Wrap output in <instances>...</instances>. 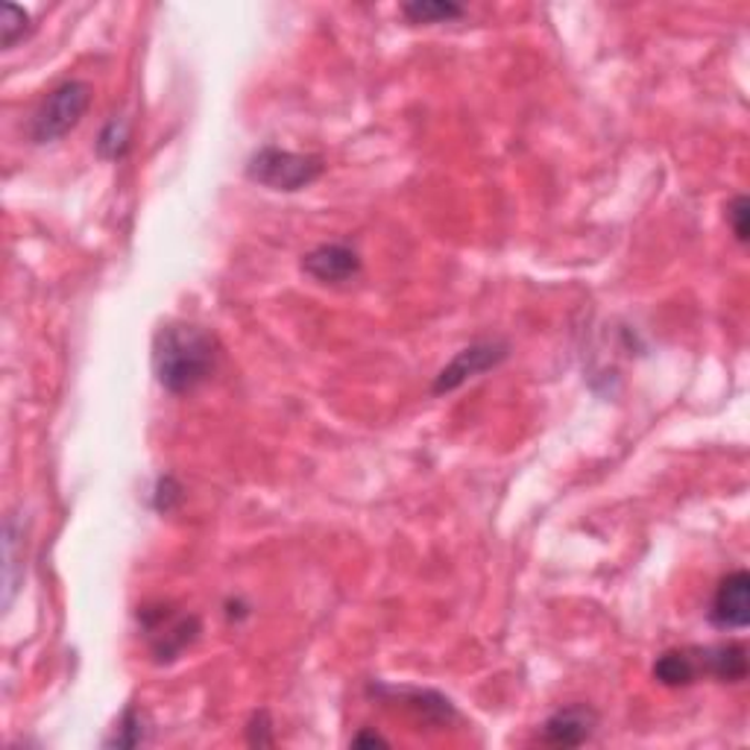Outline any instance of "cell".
<instances>
[{"label":"cell","instance_id":"cell-1","mask_svg":"<svg viewBox=\"0 0 750 750\" xmlns=\"http://www.w3.org/2000/svg\"><path fill=\"white\" fill-rule=\"evenodd\" d=\"M218 367V341L202 326L170 323L153 341V370L167 393L197 390Z\"/></svg>","mask_w":750,"mask_h":750},{"label":"cell","instance_id":"cell-2","mask_svg":"<svg viewBox=\"0 0 750 750\" xmlns=\"http://www.w3.org/2000/svg\"><path fill=\"white\" fill-rule=\"evenodd\" d=\"M326 174V158L315 153H290L279 147H262L246 162V179L271 191H302Z\"/></svg>","mask_w":750,"mask_h":750},{"label":"cell","instance_id":"cell-3","mask_svg":"<svg viewBox=\"0 0 750 750\" xmlns=\"http://www.w3.org/2000/svg\"><path fill=\"white\" fill-rule=\"evenodd\" d=\"M88 106H91V86L82 79H68L53 88L30 121L33 144H53V141L65 139L82 121Z\"/></svg>","mask_w":750,"mask_h":750},{"label":"cell","instance_id":"cell-4","mask_svg":"<svg viewBox=\"0 0 750 750\" xmlns=\"http://www.w3.org/2000/svg\"><path fill=\"white\" fill-rule=\"evenodd\" d=\"M141 625L158 663H174L200 633V621L194 616H176L170 607H156V610L147 607L141 613Z\"/></svg>","mask_w":750,"mask_h":750},{"label":"cell","instance_id":"cell-5","mask_svg":"<svg viewBox=\"0 0 750 750\" xmlns=\"http://www.w3.org/2000/svg\"><path fill=\"white\" fill-rule=\"evenodd\" d=\"M507 359H510V346H507V343L501 341L472 343V346L457 352V355L440 370L431 390H434L437 396L457 390V387H463V384L472 382V378H478V375L496 370L498 364H505Z\"/></svg>","mask_w":750,"mask_h":750},{"label":"cell","instance_id":"cell-6","mask_svg":"<svg viewBox=\"0 0 750 750\" xmlns=\"http://www.w3.org/2000/svg\"><path fill=\"white\" fill-rule=\"evenodd\" d=\"M709 621L721 630H745L750 625V577L745 569H736L718 584Z\"/></svg>","mask_w":750,"mask_h":750},{"label":"cell","instance_id":"cell-7","mask_svg":"<svg viewBox=\"0 0 750 750\" xmlns=\"http://www.w3.org/2000/svg\"><path fill=\"white\" fill-rule=\"evenodd\" d=\"M302 273L320 285H346L361 273V255L346 244H323L302 255Z\"/></svg>","mask_w":750,"mask_h":750},{"label":"cell","instance_id":"cell-8","mask_svg":"<svg viewBox=\"0 0 750 750\" xmlns=\"http://www.w3.org/2000/svg\"><path fill=\"white\" fill-rule=\"evenodd\" d=\"M595 727H598V713L586 704H572L545 718L540 739L554 748H577L593 739Z\"/></svg>","mask_w":750,"mask_h":750},{"label":"cell","instance_id":"cell-9","mask_svg":"<svg viewBox=\"0 0 750 750\" xmlns=\"http://www.w3.org/2000/svg\"><path fill=\"white\" fill-rule=\"evenodd\" d=\"M695 651H698L701 677H716L721 683H742L748 677V648L739 642L695 648Z\"/></svg>","mask_w":750,"mask_h":750},{"label":"cell","instance_id":"cell-10","mask_svg":"<svg viewBox=\"0 0 750 750\" xmlns=\"http://www.w3.org/2000/svg\"><path fill=\"white\" fill-rule=\"evenodd\" d=\"M654 677L663 686H692L695 681H701V665H698V651L695 648H674V651H665V654L657 657L654 663Z\"/></svg>","mask_w":750,"mask_h":750},{"label":"cell","instance_id":"cell-11","mask_svg":"<svg viewBox=\"0 0 750 750\" xmlns=\"http://www.w3.org/2000/svg\"><path fill=\"white\" fill-rule=\"evenodd\" d=\"M401 15L408 18L410 24H449V21L466 15V9L452 0H413L401 7Z\"/></svg>","mask_w":750,"mask_h":750},{"label":"cell","instance_id":"cell-12","mask_svg":"<svg viewBox=\"0 0 750 750\" xmlns=\"http://www.w3.org/2000/svg\"><path fill=\"white\" fill-rule=\"evenodd\" d=\"M126 150H130V123L123 118H112L97 139V153L109 162H118L126 156Z\"/></svg>","mask_w":750,"mask_h":750},{"label":"cell","instance_id":"cell-13","mask_svg":"<svg viewBox=\"0 0 750 750\" xmlns=\"http://www.w3.org/2000/svg\"><path fill=\"white\" fill-rule=\"evenodd\" d=\"M26 33H30V15L24 9L3 3L0 7V44H3V51L15 47Z\"/></svg>","mask_w":750,"mask_h":750},{"label":"cell","instance_id":"cell-14","mask_svg":"<svg viewBox=\"0 0 750 750\" xmlns=\"http://www.w3.org/2000/svg\"><path fill=\"white\" fill-rule=\"evenodd\" d=\"M3 551H7V598H3V604H12V595H15L18 589V577H15V566H18V519L15 516H7V528H3Z\"/></svg>","mask_w":750,"mask_h":750},{"label":"cell","instance_id":"cell-15","mask_svg":"<svg viewBox=\"0 0 750 750\" xmlns=\"http://www.w3.org/2000/svg\"><path fill=\"white\" fill-rule=\"evenodd\" d=\"M144 742V721H141V713L135 707H130L121 716V727H114V739H109V745H118V748H135V745Z\"/></svg>","mask_w":750,"mask_h":750},{"label":"cell","instance_id":"cell-16","mask_svg":"<svg viewBox=\"0 0 750 750\" xmlns=\"http://www.w3.org/2000/svg\"><path fill=\"white\" fill-rule=\"evenodd\" d=\"M748 218H750V202L745 194H739V197L727 206V220H730V229H734V235L739 244H748V235H750Z\"/></svg>","mask_w":750,"mask_h":750},{"label":"cell","instance_id":"cell-17","mask_svg":"<svg viewBox=\"0 0 750 750\" xmlns=\"http://www.w3.org/2000/svg\"><path fill=\"white\" fill-rule=\"evenodd\" d=\"M179 501V484L174 478H162L158 481V493H156V507L158 510H170V507Z\"/></svg>","mask_w":750,"mask_h":750},{"label":"cell","instance_id":"cell-18","mask_svg":"<svg viewBox=\"0 0 750 750\" xmlns=\"http://www.w3.org/2000/svg\"><path fill=\"white\" fill-rule=\"evenodd\" d=\"M250 745H258V748H264V745H273L267 713H258V716L253 718V725H250Z\"/></svg>","mask_w":750,"mask_h":750},{"label":"cell","instance_id":"cell-19","mask_svg":"<svg viewBox=\"0 0 750 750\" xmlns=\"http://www.w3.org/2000/svg\"><path fill=\"white\" fill-rule=\"evenodd\" d=\"M352 745H387V739L378 734H359L352 739Z\"/></svg>","mask_w":750,"mask_h":750}]
</instances>
